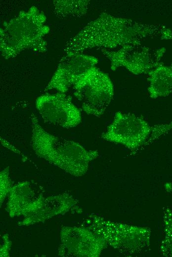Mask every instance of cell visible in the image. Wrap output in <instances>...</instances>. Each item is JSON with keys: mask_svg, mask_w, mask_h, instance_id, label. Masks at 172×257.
<instances>
[{"mask_svg": "<svg viewBox=\"0 0 172 257\" xmlns=\"http://www.w3.org/2000/svg\"><path fill=\"white\" fill-rule=\"evenodd\" d=\"M158 38L172 39V33L164 26L102 12L71 37L63 50L65 54H72L96 47L115 49Z\"/></svg>", "mask_w": 172, "mask_h": 257, "instance_id": "6da1fadb", "label": "cell"}, {"mask_svg": "<svg viewBox=\"0 0 172 257\" xmlns=\"http://www.w3.org/2000/svg\"><path fill=\"white\" fill-rule=\"evenodd\" d=\"M31 146L36 154L75 176L84 175L90 163L98 157L96 150H88L74 141L52 134L40 124L32 113Z\"/></svg>", "mask_w": 172, "mask_h": 257, "instance_id": "7a4b0ae2", "label": "cell"}, {"mask_svg": "<svg viewBox=\"0 0 172 257\" xmlns=\"http://www.w3.org/2000/svg\"><path fill=\"white\" fill-rule=\"evenodd\" d=\"M46 17L35 6L21 11L14 18L5 22L0 30V49L6 59L14 58L25 50L44 52L45 36L50 31Z\"/></svg>", "mask_w": 172, "mask_h": 257, "instance_id": "3957f363", "label": "cell"}, {"mask_svg": "<svg viewBox=\"0 0 172 257\" xmlns=\"http://www.w3.org/2000/svg\"><path fill=\"white\" fill-rule=\"evenodd\" d=\"M82 226L125 256L139 255L150 247L151 230L148 227L112 221L95 214L89 215Z\"/></svg>", "mask_w": 172, "mask_h": 257, "instance_id": "277c9868", "label": "cell"}, {"mask_svg": "<svg viewBox=\"0 0 172 257\" xmlns=\"http://www.w3.org/2000/svg\"><path fill=\"white\" fill-rule=\"evenodd\" d=\"M74 94L84 111L99 117L113 99L114 88L109 76L97 67L92 68L74 86Z\"/></svg>", "mask_w": 172, "mask_h": 257, "instance_id": "5b68a950", "label": "cell"}, {"mask_svg": "<svg viewBox=\"0 0 172 257\" xmlns=\"http://www.w3.org/2000/svg\"><path fill=\"white\" fill-rule=\"evenodd\" d=\"M151 130L152 126L143 117L118 112L101 137L135 152L145 146Z\"/></svg>", "mask_w": 172, "mask_h": 257, "instance_id": "8992f818", "label": "cell"}, {"mask_svg": "<svg viewBox=\"0 0 172 257\" xmlns=\"http://www.w3.org/2000/svg\"><path fill=\"white\" fill-rule=\"evenodd\" d=\"M101 51L110 61L111 70L123 67L137 75L148 74L159 65L164 52V49L150 47L142 43L127 44L114 50L102 49Z\"/></svg>", "mask_w": 172, "mask_h": 257, "instance_id": "52a82bcc", "label": "cell"}, {"mask_svg": "<svg viewBox=\"0 0 172 257\" xmlns=\"http://www.w3.org/2000/svg\"><path fill=\"white\" fill-rule=\"evenodd\" d=\"M36 107L43 121L49 124L70 128L82 121L80 111L71 97L64 93L42 95L36 99Z\"/></svg>", "mask_w": 172, "mask_h": 257, "instance_id": "ba28073f", "label": "cell"}, {"mask_svg": "<svg viewBox=\"0 0 172 257\" xmlns=\"http://www.w3.org/2000/svg\"><path fill=\"white\" fill-rule=\"evenodd\" d=\"M98 59L93 56L82 53L65 54L60 60L44 91L55 89L59 92H66L96 67Z\"/></svg>", "mask_w": 172, "mask_h": 257, "instance_id": "9c48e42d", "label": "cell"}, {"mask_svg": "<svg viewBox=\"0 0 172 257\" xmlns=\"http://www.w3.org/2000/svg\"><path fill=\"white\" fill-rule=\"evenodd\" d=\"M58 255L62 257H98L108 246L87 228L64 226L60 232Z\"/></svg>", "mask_w": 172, "mask_h": 257, "instance_id": "30bf717a", "label": "cell"}, {"mask_svg": "<svg viewBox=\"0 0 172 257\" xmlns=\"http://www.w3.org/2000/svg\"><path fill=\"white\" fill-rule=\"evenodd\" d=\"M43 192L41 186L27 181L12 186L6 208L10 216H25L36 211L44 200Z\"/></svg>", "mask_w": 172, "mask_h": 257, "instance_id": "8fae6325", "label": "cell"}, {"mask_svg": "<svg viewBox=\"0 0 172 257\" xmlns=\"http://www.w3.org/2000/svg\"><path fill=\"white\" fill-rule=\"evenodd\" d=\"M77 201L68 194L51 196L45 199L42 206L34 212L24 216L19 225H29L44 221L51 217L75 209Z\"/></svg>", "mask_w": 172, "mask_h": 257, "instance_id": "7c38bea8", "label": "cell"}, {"mask_svg": "<svg viewBox=\"0 0 172 257\" xmlns=\"http://www.w3.org/2000/svg\"><path fill=\"white\" fill-rule=\"evenodd\" d=\"M148 91L152 98L168 95L172 92V69L160 64L148 73Z\"/></svg>", "mask_w": 172, "mask_h": 257, "instance_id": "4fadbf2b", "label": "cell"}, {"mask_svg": "<svg viewBox=\"0 0 172 257\" xmlns=\"http://www.w3.org/2000/svg\"><path fill=\"white\" fill-rule=\"evenodd\" d=\"M89 4V0H55L53 11L60 19L79 18L86 14Z\"/></svg>", "mask_w": 172, "mask_h": 257, "instance_id": "5bb4252c", "label": "cell"}, {"mask_svg": "<svg viewBox=\"0 0 172 257\" xmlns=\"http://www.w3.org/2000/svg\"><path fill=\"white\" fill-rule=\"evenodd\" d=\"M164 237L160 246L161 254L164 257H172V209L164 208L162 214Z\"/></svg>", "mask_w": 172, "mask_h": 257, "instance_id": "9a60e30c", "label": "cell"}, {"mask_svg": "<svg viewBox=\"0 0 172 257\" xmlns=\"http://www.w3.org/2000/svg\"><path fill=\"white\" fill-rule=\"evenodd\" d=\"M12 187L11 180L9 177V168L7 167L1 171L0 174V205L6 195L9 193Z\"/></svg>", "mask_w": 172, "mask_h": 257, "instance_id": "2e32d148", "label": "cell"}, {"mask_svg": "<svg viewBox=\"0 0 172 257\" xmlns=\"http://www.w3.org/2000/svg\"><path fill=\"white\" fill-rule=\"evenodd\" d=\"M171 129H172V121L169 123L152 126L151 133L145 146L152 143L161 136L169 132Z\"/></svg>", "mask_w": 172, "mask_h": 257, "instance_id": "e0dca14e", "label": "cell"}, {"mask_svg": "<svg viewBox=\"0 0 172 257\" xmlns=\"http://www.w3.org/2000/svg\"><path fill=\"white\" fill-rule=\"evenodd\" d=\"M2 239V244L0 245V257H8L11 242L7 234H4Z\"/></svg>", "mask_w": 172, "mask_h": 257, "instance_id": "ac0fdd59", "label": "cell"}, {"mask_svg": "<svg viewBox=\"0 0 172 257\" xmlns=\"http://www.w3.org/2000/svg\"><path fill=\"white\" fill-rule=\"evenodd\" d=\"M169 187H170V188L172 189V184H171L170 186H169Z\"/></svg>", "mask_w": 172, "mask_h": 257, "instance_id": "d6986e66", "label": "cell"}]
</instances>
